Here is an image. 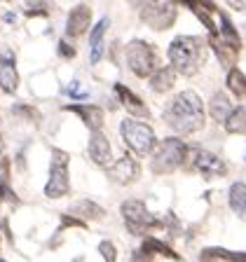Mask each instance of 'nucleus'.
I'll return each instance as SVG.
<instances>
[{
	"mask_svg": "<svg viewBox=\"0 0 246 262\" xmlns=\"http://www.w3.org/2000/svg\"><path fill=\"white\" fill-rule=\"evenodd\" d=\"M68 162L71 155L66 150L54 147L52 150V166H49V180L45 185V196L49 199H61L71 192V178H68Z\"/></svg>",
	"mask_w": 246,
	"mask_h": 262,
	"instance_id": "obj_7",
	"label": "nucleus"
},
{
	"mask_svg": "<svg viewBox=\"0 0 246 262\" xmlns=\"http://www.w3.org/2000/svg\"><path fill=\"white\" fill-rule=\"evenodd\" d=\"M19 87V73H16L14 52L7 47L0 49V89L5 94H14Z\"/></svg>",
	"mask_w": 246,
	"mask_h": 262,
	"instance_id": "obj_11",
	"label": "nucleus"
},
{
	"mask_svg": "<svg viewBox=\"0 0 246 262\" xmlns=\"http://www.w3.org/2000/svg\"><path fill=\"white\" fill-rule=\"evenodd\" d=\"M218 35H220V42H223L228 49H232L235 54L241 49V38L237 35V28L232 26V21H230L228 14H220V31H218Z\"/></svg>",
	"mask_w": 246,
	"mask_h": 262,
	"instance_id": "obj_18",
	"label": "nucleus"
},
{
	"mask_svg": "<svg viewBox=\"0 0 246 262\" xmlns=\"http://www.w3.org/2000/svg\"><path fill=\"white\" fill-rule=\"evenodd\" d=\"M61 227H87V223L75 215H61Z\"/></svg>",
	"mask_w": 246,
	"mask_h": 262,
	"instance_id": "obj_29",
	"label": "nucleus"
},
{
	"mask_svg": "<svg viewBox=\"0 0 246 262\" xmlns=\"http://www.w3.org/2000/svg\"><path fill=\"white\" fill-rule=\"evenodd\" d=\"M174 3H180V5H186L188 10H195V7L199 5V3H197V0H174Z\"/></svg>",
	"mask_w": 246,
	"mask_h": 262,
	"instance_id": "obj_31",
	"label": "nucleus"
},
{
	"mask_svg": "<svg viewBox=\"0 0 246 262\" xmlns=\"http://www.w3.org/2000/svg\"><path fill=\"white\" fill-rule=\"evenodd\" d=\"M73 215H80L82 220H101L106 215V211L98 204L89 202V199H82L73 206Z\"/></svg>",
	"mask_w": 246,
	"mask_h": 262,
	"instance_id": "obj_22",
	"label": "nucleus"
},
{
	"mask_svg": "<svg viewBox=\"0 0 246 262\" xmlns=\"http://www.w3.org/2000/svg\"><path fill=\"white\" fill-rule=\"evenodd\" d=\"M120 134L125 145L129 147L136 157H150L153 150L157 147V136H155V129L148 122L136 120V117H127L120 124Z\"/></svg>",
	"mask_w": 246,
	"mask_h": 262,
	"instance_id": "obj_4",
	"label": "nucleus"
},
{
	"mask_svg": "<svg viewBox=\"0 0 246 262\" xmlns=\"http://www.w3.org/2000/svg\"><path fill=\"white\" fill-rule=\"evenodd\" d=\"M157 0H131V5L134 7H138V10H143V7H148V5H155Z\"/></svg>",
	"mask_w": 246,
	"mask_h": 262,
	"instance_id": "obj_30",
	"label": "nucleus"
},
{
	"mask_svg": "<svg viewBox=\"0 0 246 262\" xmlns=\"http://www.w3.org/2000/svg\"><path fill=\"white\" fill-rule=\"evenodd\" d=\"M209 113H211V117L218 122V124H223V122L230 117V113H232V103H230V98L225 96L223 92L213 94V98L209 101Z\"/></svg>",
	"mask_w": 246,
	"mask_h": 262,
	"instance_id": "obj_20",
	"label": "nucleus"
},
{
	"mask_svg": "<svg viewBox=\"0 0 246 262\" xmlns=\"http://www.w3.org/2000/svg\"><path fill=\"white\" fill-rule=\"evenodd\" d=\"M89 157L96 166L106 169L113 164V145H110L108 136H106L104 131H92V136H89Z\"/></svg>",
	"mask_w": 246,
	"mask_h": 262,
	"instance_id": "obj_12",
	"label": "nucleus"
},
{
	"mask_svg": "<svg viewBox=\"0 0 246 262\" xmlns=\"http://www.w3.org/2000/svg\"><path fill=\"white\" fill-rule=\"evenodd\" d=\"M5 190H7V185L5 183H0V204H3V199H5Z\"/></svg>",
	"mask_w": 246,
	"mask_h": 262,
	"instance_id": "obj_33",
	"label": "nucleus"
},
{
	"mask_svg": "<svg viewBox=\"0 0 246 262\" xmlns=\"http://www.w3.org/2000/svg\"><path fill=\"white\" fill-rule=\"evenodd\" d=\"M230 208L246 220V183H232L230 187Z\"/></svg>",
	"mask_w": 246,
	"mask_h": 262,
	"instance_id": "obj_21",
	"label": "nucleus"
},
{
	"mask_svg": "<svg viewBox=\"0 0 246 262\" xmlns=\"http://www.w3.org/2000/svg\"><path fill=\"white\" fill-rule=\"evenodd\" d=\"M66 110L68 113H75L77 117H80L82 122H85V126H87L89 131H101L104 129V110L98 108V105H85V103H73V105H66Z\"/></svg>",
	"mask_w": 246,
	"mask_h": 262,
	"instance_id": "obj_14",
	"label": "nucleus"
},
{
	"mask_svg": "<svg viewBox=\"0 0 246 262\" xmlns=\"http://www.w3.org/2000/svg\"><path fill=\"white\" fill-rule=\"evenodd\" d=\"M89 24H92V7L89 5H75L68 14V21H66V38H80L89 31Z\"/></svg>",
	"mask_w": 246,
	"mask_h": 262,
	"instance_id": "obj_13",
	"label": "nucleus"
},
{
	"mask_svg": "<svg viewBox=\"0 0 246 262\" xmlns=\"http://www.w3.org/2000/svg\"><path fill=\"white\" fill-rule=\"evenodd\" d=\"M104 54H106V45H104V42L92 45V47H89V63H92V66H96L98 61L104 59Z\"/></svg>",
	"mask_w": 246,
	"mask_h": 262,
	"instance_id": "obj_27",
	"label": "nucleus"
},
{
	"mask_svg": "<svg viewBox=\"0 0 246 262\" xmlns=\"http://www.w3.org/2000/svg\"><path fill=\"white\" fill-rule=\"evenodd\" d=\"M228 3L235 7V10H241V7H244V3H241V0H228Z\"/></svg>",
	"mask_w": 246,
	"mask_h": 262,
	"instance_id": "obj_32",
	"label": "nucleus"
},
{
	"mask_svg": "<svg viewBox=\"0 0 246 262\" xmlns=\"http://www.w3.org/2000/svg\"><path fill=\"white\" fill-rule=\"evenodd\" d=\"M141 21L148 24L153 31H167L176 21V7L171 3L169 5H159V3L148 5L141 10Z\"/></svg>",
	"mask_w": 246,
	"mask_h": 262,
	"instance_id": "obj_9",
	"label": "nucleus"
},
{
	"mask_svg": "<svg viewBox=\"0 0 246 262\" xmlns=\"http://www.w3.org/2000/svg\"><path fill=\"white\" fill-rule=\"evenodd\" d=\"M59 56L61 59H75V54H77V49L73 47V45H68V40H59Z\"/></svg>",
	"mask_w": 246,
	"mask_h": 262,
	"instance_id": "obj_28",
	"label": "nucleus"
},
{
	"mask_svg": "<svg viewBox=\"0 0 246 262\" xmlns=\"http://www.w3.org/2000/svg\"><path fill=\"white\" fill-rule=\"evenodd\" d=\"M127 66H129V71L134 73L136 77L146 80L150 77L155 71L159 68V56L155 52V47L146 40H131L127 45Z\"/></svg>",
	"mask_w": 246,
	"mask_h": 262,
	"instance_id": "obj_5",
	"label": "nucleus"
},
{
	"mask_svg": "<svg viewBox=\"0 0 246 262\" xmlns=\"http://www.w3.org/2000/svg\"><path fill=\"white\" fill-rule=\"evenodd\" d=\"M98 253L104 255L106 262H117V248H115L113 241H101L98 244Z\"/></svg>",
	"mask_w": 246,
	"mask_h": 262,
	"instance_id": "obj_26",
	"label": "nucleus"
},
{
	"mask_svg": "<svg viewBox=\"0 0 246 262\" xmlns=\"http://www.w3.org/2000/svg\"><path fill=\"white\" fill-rule=\"evenodd\" d=\"M202 260L207 262H246V253H237V251H228V248H204L202 251Z\"/></svg>",
	"mask_w": 246,
	"mask_h": 262,
	"instance_id": "obj_19",
	"label": "nucleus"
},
{
	"mask_svg": "<svg viewBox=\"0 0 246 262\" xmlns=\"http://www.w3.org/2000/svg\"><path fill=\"white\" fill-rule=\"evenodd\" d=\"M186 162H188V145L178 136L164 138L162 143H157V147L150 155V169L157 176L174 173L180 166H186Z\"/></svg>",
	"mask_w": 246,
	"mask_h": 262,
	"instance_id": "obj_3",
	"label": "nucleus"
},
{
	"mask_svg": "<svg viewBox=\"0 0 246 262\" xmlns=\"http://www.w3.org/2000/svg\"><path fill=\"white\" fill-rule=\"evenodd\" d=\"M108 28H110V19H108V16L98 19V21L94 24V28H92V35H89V47H92V45L104 42V40H106V33H108Z\"/></svg>",
	"mask_w": 246,
	"mask_h": 262,
	"instance_id": "obj_25",
	"label": "nucleus"
},
{
	"mask_svg": "<svg viewBox=\"0 0 246 262\" xmlns=\"http://www.w3.org/2000/svg\"><path fill=\"white\" fill-rule=\"evenodd\" d=\"M108 176L117 185H131V183H136L141 178V164L136 162V157L125 155V157H120L108 169Z\"/></svg>",
	"mask_w": 246,
	"mask_h": 262,
	"instance_id": "obj_10",
	"label": "nucleus"
},
{
	"mask_svg": "<svg viewBox=\"0 0 246 262\" xmlns=\"http://www.w3.org/2000/svg\"><path fill=\"white\" fill-rule=\"evenodd\" d=\"M225 84H228V89L235 94L237 98H246V75L239 68H230Z\"/></svg>",
	"mask_w": 246,
	"mask_h": 262,
	"instance_id": "obj_24",
	"label": "nucleus"
},
{
	"mask_svg": "<svg viewBox=\"0 0 246 262\" xmlns=\"http://www.w3.org/2000/svg\"><path fill=\"white\" fill-rule=\"evenodd\" d=\"M169 66L180 75H195L207 63V40L199 35H178L169 45Z\"/></svg>",
	"mask_w": 246,
	"mask_h": 262,
	"instance_id": "obj_2",
	"label": "nucleus"
},
{
	"mask_svg": "<svg viewBox=\"0 0 246 262\" xmlns=\"http://www.w3.org/2000/svg\"><path fill=\"white\" fill-rule=\"evenodd\" d=\"M188 157H190L192 169L197 173H202L204 178H220V176H228V166L218 155L209 152L204 147H188Z\"/></svg>",
	"mask_w": 246,
	"mask_h": 262,
	"instance_id": "obj_8",
	"label": "nucleus"
},
{
	"mask_svg": "<svg viewBox=\"0 0 246 262\" xmlns=\"http://www.w3.org/2000/svg\"><path fill=\"white\" fill-rule=\"evenodd\" d=\"M204 262H207V260H204Z\"/></svg>",
	"mask_w": 246,
	"mask_h": 262,
	"instance_id": "obj_37",
	"label": "nucleus"
},
{
	"mask_svg": "<svg viewBox=\"0 0 246 262\" xmlns=\"http://www.w3.org/2000/svg\"><path fill=\"white\" fill-rule=\"evenodd\" d=\"M3 150H5V145H3V136H0V166H3V162H5V159H3Z\"/></svg>",
	"mask_w": 246,
	"mask_h": 262,
	"instance_id": "obj_34",
	"label": "nucleus"
},
{
	"mask_svg": "<svg viewBox=\"0 0 246 262\" xmlns=\"http://www.w3.org/2000/svg\"><path fill=\"white\" fill-rule=\"evenodd\" d=\"M0 262H7V260H3V257H0Z\"/></svg>",
	"mask_w": 246,
	"mask_h": 262,
	"instance_id": "obj_35",
	"label": "nucleus"
},
{
	"mask_svg": "<svg viewBox=\"0 0 246 262\" xmlns=\"http://www.w3.org/2000/svg\"><path fill=\"white\" fill-rule=\"evenodd\" d=\"M141 251L148 253V255L153 257V255H164V257H169V260H180V255L171 248L169 244H164L162 239H155V236H146L143 239V246H141Z\"/></svg>",
	"mask_w": 246,
	"mask_h": 262,
	"instance_id": "obj_17",
	"label": "nucleus"
},
{
	"mask_svg": "<svg viewBox=\"0 0 246 262\" xmlns=\"http://www.w3.org/2000/svg\"><path fill=\"white\" fill-rule=\"evenodd\" d=\"M122 218H125V225L131 234L136 236H146L150 229H159L164 227V223L159 218H155L153 213L146 208V204L141 199H127L120 206Z\"/></svg>",
	"mask_w": 246,
	"mask_h": 262,
	"instance_id": "obj_6",
	"label": "nucleus"
},
{
	"mask_svg": "<svg viewBox=\"0 0 246 262\" xmlns=\"http://www.w3.org/2000/svg\"><path fill=\"white\" fill-rule=\"evenodd\" d=\"M113 89H115V94H117V98H120V103L129 110V117H136V120L150 117V110L146 108V103H143L141 98L131 92V89H127L125 84H120V82H117Z\"/></svg>",
	"mask_w": 246,
	"mask_h": 262,
	"instance_id": "obj_15",
	"label": "nucleus"
},
{
	"mask_svg": "<svg viewBox=\"0 0 246 262\" xmlns=\"http://www.w3.org/2000/svg\"><path fill=\"white\" fill-rule=\"evenodd\" d=\"M0 227H3V223H0Z\"/></svg>",
	"mask_w": 246,
	"mask_h": 262,
	"instance_id": "obj_36",
	"label": "nucleus"
},
{
	"mask_svg": "<svg viewBox=\"0 0 246 262\" xmlns=\"http://www.w3.org/2000/svg\"><path fill=\"white\" fill-rule=\"evenodd\" d=\"M162 120L167 122L176 134H183V136H192L197 131H202L204 124H207L202 98L197 96L192 89H186V92L176 94L169 103H167V108H164Z\"/></svg>",
	"mask_w": 246,
	"mask_h": 262,
	"instance_id": "obj_1",
	"label": "nucleus"
},
{
	"mask_svg": "<svg viewBox=\"0 0 246 262\" xmlns=\"http://www.w3.org/2000/svg\"><path fill=\"white\" fill-rule=\"evenodd\" d=\"M176 84V71L171 66H159L157 71L150 75V87L155 94H167L171 92Z\"/></svg>",
	"mask_w": 246,
	"mask_h": 262,
	"instance_id": "obj_16",
	"label": "nucleus"
},
{
	"mask_svg": "<svg viewBox=\"0 0 246 262\" xmlns=\"http://www.w3.org/2000/svg\"><path fill=\"white\" fill-rule=\"evenodd\" d=\"M223 124H225V129H228V134H241V136H244L246 134V108L244 105L232 108L230 117L223 122Z\"/></svg>",
	"mask_w": 246,
	"mask_h": 262,
	"instance_id": "obj_23",
	"label": "nucleus"
}]
</instances>
